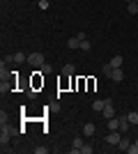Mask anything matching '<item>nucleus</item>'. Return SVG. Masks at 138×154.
<instances>
[{"label":"nucleus","instance_id":"f257e3e1","mask_svg":"<svg viewBox=\"0 0 138 154\" xmlns=\"http://www.w3.org/2000/svg\"><path fill=\"white\" fill-rule=\"evenodd\" d=\"M14 134H19V129H14V127H9V124H2V131H0V145H2V152H9V138H12Z\"/></svg>","mask_w":138,"mask_h":154},{"label":"nucleus","instance_id":"f03ea898","mask_svg":"<svg viewBox=\"0 0 138 154\" xmlns=\"http://www.w3.org/2000/svg\"><path fill=\"white\" fill-rule=\"evenodd\" d=\"M28 64H32V67H37V69H41L44 67V55H41L39 51H35V53H28Z\"/></svg>","mask_w":138,"mask_h":154},{"label":"nucleus","instance_id":"7ed1b4c3","mask_svg":"<svg viewBox=\"0 0 138 154\" xmlns=\"http://www.w3.org/2000/svg\"><path fill=\"white\" fill-rule=\"evenodd\" d=\"M85 37H87L85 32H78L76 37H69V39H67V48H72V51H74V48H81V42H83Z\"/></svg>","mask_w":138,"mask_h":154},{"label":"nucleus","instance_id":"20e7f679","mask_svg":"<svg viewBox=\"0 0 138 154\" xmlns=\"http://www.w3.org/2000/svg\"><path fill=\"white\" fill-rule=\"evenodd\" d=\"M122 136H124V134H120V131H108V134H106V143L115 147V145L122 140Z\"/></svg>","mask_w":138,"mask_h":154},{"label":"nucleus","instance_id":"39448f33","mask_svg":"<svg viewBox=\"0 0 138 154\" xmlns=\"http://www.w3.org/2000/svg\"><path fill=\"white\" fill-rule=\"evenodd\" d=\"M83 145H85V140H83L81 136H76V138H74V140H72V149H69V152H72V154H81V149H83Z\"/></svg>","mask_w":138,"mask_h":154},{"label":"nucleus","instance_id":"423d86ee","mask_svg":"<svg viewBox=\"0 0 138 154\" xmlns=\"http://www.w3.org/2000/svg\"><path fill=\"white\" fill-rule=\"evenodd\" d=\"M118 120H120V134H127V131L131 129V122H129V117H127V115H118Z\"/></svg>","mask_w":138,"mask_h":154},{"label":"nucleus","instance_id":"0eeeda50","mask_svg":"<svg viewBox=\"0 0 138 154\" xmlns=\"http://www.w3.org/2000/svg\"><path fill=\"white\" fill-rule=\"evenodd\" d=\"M101 113H104L106 120L115 117V108H113V101H111V99H106V106H104V110H101Z\"/></svg>","mask_w":138,"mask_h":154},{"label":"nucleus","instance_id":"6e6552de","mask_svg":"<svg viewBox=\"0 0 138 154\" xmlns=\"http://www.w3.org/2000/svg\"><path fill=\"white\" fill-rule=\"evenodd\" d=\"M111 81H115V83H122V81H124V71H122V67H118V69H113L111 71Z\"/></svg>","mask_w":138,"mask_h":154},{"label":"nucleus","instance_id":"1a4fd4ad","mask_svg":"<svg viewBox=\"0 0 138 154\" xmlns=\"http://www.w3.org/2000/svg\"><path fill=\"white\" fill-rule=\"evenodd\" d=\"M97 134V127H94V124L92 122H87V124H83V136H85V138H92V136Z\"/></svg>","mask_w":138,"mask_h":154},{"label":"nucleus","instance_id":"9d476101","mask_svg":"<svg viewBox=\"0 0 138 154\" xmlns=\"http://www.w3.org/2000/svg\"><path fill=\"white\" fill-rule=\"evenodd\" d=\"M106 127H108V131H120V120H118V115L111 117V120H106Z\"/></svg>","mask_w":138,"mask_h":154},{"label":"nucleus","instance_id":"9b49d317","mask_svg":"<svg viewBox=\"0 0 138 154\" xmlns=\"http://www.w3.org/2000/svg\"><path fill=\"white\" fill-rule=\"evenodd\" d=\"M129 145H131V140H129L127 136H122V140L115 145V149H120V152H127V149H129Z\"/></svg>","mask_w":138,"mask_h":154},{"label":"nucleus","instance_id":"f8f14e48","mask_svg":"<svg viewBox=\"0 0 138 154\" xmlns=\"http://www.w3.org/2000/svg\"><path fill=\"white\" fill-rule=\"evenodd\" d=\"M127 9H129V14H131V16H136V14H138V0L127 2Z\"/></svg>","mask_w":138,"mask_h":154},{"label":"nucleus","instance_id":"ddd939ff","mask_svg":"<svg viewBox=\"0 0 138 154\" xmlns=\"http://www.w3.org/2000/svg\"><path fill=\"white\" fill-rule=\"evenodd\" d=\"M111 64H113V69H118V67H122V64H124V58H122V55H113Z\"/></svg>","mask_w":138,"mask_h":154},{"label":"nucleus","instance_id":"4468645a","mask_svg":"<svg viewBox=\"0 0 138 154\" xmlns=\"http://www.w3.org/2000/svg\"><path fill=\"white\" fill-rule=\"evenodd\" d=\"M127 117H129L131 127H138V110H131V113H127Z\"/></svg>","mask_w":138,"mask_h":154},{"label":"nucleus","instance_id":"2eb2a0df","mask_svg":"<svg viewBox=\"0 0 138 154\" xmlns=\"http://www.w3.org/2000/svg\"><path fill=\"white\" fill-rule=\"evenodd\" d=\"M104 106H106V99H97L92 103V110H104Z\"/></svg>","mask_w":138,"mask_h":154},{"label":"nucleus","instance_id":"dca6fc26","mask_svg":"<svg viewBox=\"0 0 138 154\" xmlns=\"http://www.w3.org/2000/svg\"><path fill=\"white\" fill-rule=\"evenodd\" d=\"M12 60H14V62H28V55H23V53H14Z\"/></svg>","mask_w":138,"mask_h":154},{"label":"nucleus","instance_id":"f3484780","mask_svg":"<svg viewBox=\"0 0 138 154\" xmlns=\"http://www.w3.org/2000/svg\"><path fill=\"white\" fill-rule=\"evenodd\" d=\"M74 71H76V69H74V64H65V67H62V74H65V76H72Z\"/></svg>","mask_w":138,"mask_h":154},{"label":"nucleus","instance_id":"a211bd4d","mask_svg":"<svg viewBox=\"0 0 138 154\" xmlns=\"http://www.w3.org/2000/svg\"><path fill=\"white\" fill-rule=\"evenodd\" d=\"M90 48H92V44H90V39H83V42H81V51H90Z\"/></svg>","mask_w":138,"mask_h":154},{"label":"nucleus","instance_id":"6ab92c4d","mask_svg":"<svg viewBox=\"0 0 138 154\" xmlns=\"http://www.w3.org/2000/svg\"><path fill=\"white\" fill-rule=\"evenodd\" d=\"M94 152V147H92L90 143H85V145H83V149H81V154H92Z\"/></svg>","mask_w":138,"mask_h":154},{"label":"nucleus","instance_id":"aec40b11","mask_svg":"<svg viewBox=\"0 0 138 154\" xmlns=\"http://www.w3.org/2000/svg\"><path fill=\"white\" fill-rule=\"evenodd\" d=\"M129 154H138V140H133L131 145H129V149H127Z\"/></svg>","mask_w":138,"mask_h":154},{"label":"nucleus","instance_id":"412c9836","mask_svg":"<svg viewBox=\"0 0 138 154\" xmlns=\"http://www.w3.org/2000/svg\"><path fill=\"white\" fill-rule=\"evenodd\" d=\"M101 71H104L106 76H111V71H113V64H111V62H106L104 67H101Z\"/></svg>","mask_w":138,"mask_h":154},{"label":"nucleus","instance_id":"4be33fe9","mask_svg":"<svg viewBox=\"0 0 138 154\" xmlns=\"http://www.w3.org/2000/svg\"><path fill=\"white\" fill-rule=\"evenodd\" d=\"M41 74H53V67H51L48 62H46L44 67H41Z\"/></svg>","mask_w":138,"mask_h":154},{"label":"nucleus","instance_id":"5701e85b","mask_svg":"<svg viewBox=\"0 0 138 154\" xmlns=\"http://www.w3.org/2000/svg\"><path fill=\"white\" fill-rule=\"evenodd\" d=\"M48 152V147H44V145H39V147H35V154H46Z\"/></svg>","mask_w":138,"mask_h":154},{"label":"nucleus","instance_id":"b1692460","mask_svg":"<svg viewBox=\"0 0 138 154\" xmlns=\"http://www.w3.org/2000/svg\"><path fill=\"white\" fill-rule=\"evenodd\" d=\"M48 7H51L48 0H39V9H48Z\"/></svg>","mask_w":138,"mask_h":154},{"label":"nucleus","instance_id":"393cba45","mask_svg":"<svg viewBox=\"0 0 138 154\" xmlns=\"http://www.w3.org/2000/svg\"><path fill=\"white\" fill-rule=\"evenodd\" d=\"M136 110H138V108H136Z\"/></svg>","mask_w":138,"mask_h":154}]
</instances>
